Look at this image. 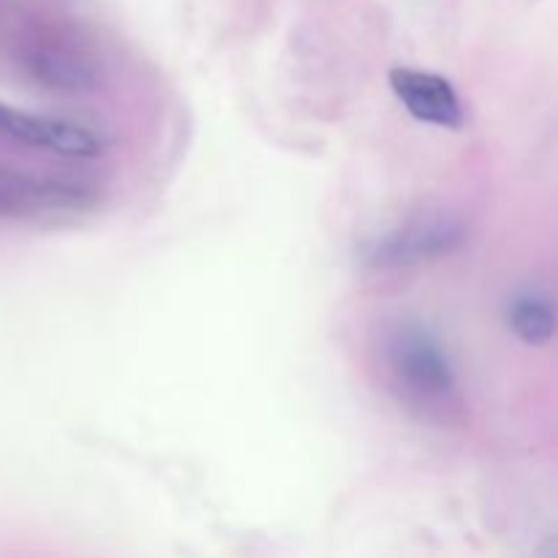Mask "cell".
Listing matches in <instances>:
<instances>
[{"mask_svg":"<svg viewBox=\"0 0 558 558\" xmlns=\"http://www.w3.org/2000/svg\"><path fill=\"white\" fill-rule=\"evenodd\" d=\"M376 365L392 398L423 423L452 428L466 414L450 354L423 322H387L376 338Z\"/></svg>","mask_w":558,"mask_h":558,"instance_id":"obj_1","label":"cell"},{"mask_svg":"<svg viewBox=\"0 0 558 558\" xmlns=\"http://www.w3.org/2000/svg\"><path fill=\"white\" fill-rule=\"evenodd\" d=\"M466 238V227L458 218L423 216L407 221L403 227L381 234L368 251V265L379 270L423 265L452 254Z\"/></svg>","mask_w":558,"mask_h":558,"instance_id":"obj_2","label":"cell"},{"mask_svg":"<svg viewBox=\"0 0 558 558\" xmlns=\"http://www.w3.org/2000/svg\"><path fill=\"white\" fill-rule=\"evenodd\" d=\"M0 140L63 158H96L104 140L93 129L49 114H31L0 101Z\"/></svg>","mask_w":558,"mask_h":558,"instance_id":"obj_3","label":"cell"},{"mask_svg":"<svg viewBox=\"0 0 558 558\" xmlns=\"http://www.w3.org/2000/svg\"><path fill=\"white\" fill-rule=\"evenodd\" d=\"M390 87L403 109L420 123L450 131L463 125V104L445 76L417 69H392Z\"/></svg>","mask_w":558,"mask_h":558,"instance_id":"obj_4","label":"cell"},{"mask_svg":"<svg viewBox=\"0 0 558 558\" xmlns=\"http://www.w3.org/2000/svg\"><path fill=\"white\" fill-rule=\"evenodd\" d=\"M82 199V189L60 180L31 178L20 172H0V213H25L36 207L71 205Z\"/></svg>","mask_w":558,"mask_h":558,"instance_id":"obj_5","label":"cell"},{"mask_svg":"<svg viewBox=\"0 0 558 558\" xmlns=\"http://www.w3.org/2000/svg\"><path fill=\"white\" fill-rule=\"evenodd\" d=\"M510 330L523 343L543 347L558 330V314L554 305L543 298H518L510 305Z\"/></svg>","mask_w":558,"mask_h":558,"instance_id":"obj_6","label":"cell"},{"mask_svg":"<svg viewBox=\"0 0 558 558\" xmlns=\"http://www.w3.org/2000/svg\"><path fill=\"white\" fill-rule=\"evenodd\" d=\"M539 558H558V539H550V543L539 550Z\"/></svg>","mask_w":558,"mask_h":558,"instance_id":"obj_7","label":"cell"}]
</instances>
